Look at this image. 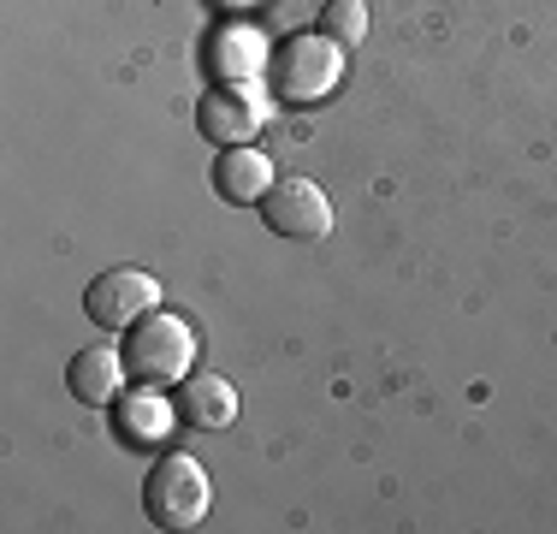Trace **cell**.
Segmentation results:
<instances>
[{
	"mask_svg": "<svg viewBox=\"0 0 557 534\" xmlns=\"http://www.w3.org/2000/svg\"><path fill=\"white\" fill-rule=\"evenodd\" d=\"M268 113H273V96H261L256 84H232V77H225L220 89H208V96L196 101V131H202L208 143H220V149H244V143L268 125Z\"/></svg>",
	"mask_w": 557,
	"mask_h": 534,
	"instance_id": "cell-5",
	"label": "cell"
},
{
	"mask_svg": "<svg viewBox=\"0 0 557 534\" xmlns=\"http://www.w3.org/2000/svg\"><path fill=\"white\" fill-rule=\"evenodd\" d=\"M273 191V160L261 149H220L214 155V196L225 203H261V196Z\"/></svg>",
	"mask_w": 557,
	"mask_h": 534,
	"instance_id": "cell-10",
	"label": "cell"
},
{
	"mask_svg": "<svg viewBox=\"0 0 557 534\" xmlns=\"http://www.w3.org/2000/svg\"><path fill=\"white\" fill-rule=\"evenodd\" d=\"M172 404L161 398V386H143V392H119L113 398V434H119V446H137V451H149V446H161V439L172 434Z\"/></svg>",
	"mask_w": 557,
	"mask_h": 534,
	"instance_id": "cell-7",
	"label": "cell"
},
{
	"mask_svg": "<svg viewBox=\"0 0 557 534\" xmlns=\"http://www.w3.org/2000/svg\"><path fill=\"white\" fill-rule=\"evenodd\" d=\"M232 416H237L232 380H220V374H184V386H178V422L184 427L220 434V427H232Z\"/></svg>",
	"mask_w": 557,
	"mask_h": 534,
	"instance_id": "cell-8",
	"label": "cell"
},
{
	"mask_svg": "<svg viewBox=\"0 0 557 534\" xmlns=\"http://www.w3.org/2000/svg\"><path fill=\"white\" fill-rule=\"evenodd\" d=\"M154 303H161V279L143 274V267H108L84 286V315L101 332H131Z\"/></svg>",
	"mask_w": 557,
	"mask_h": 534,
	"instance_id": "cell-4",
	"label": "cell"
},
{
	"mask_svg": "<svg viewBox=\"0 0 557 534\" xmlns=\"http://www.w3.org/2000/svg\"><path fill=\"white\" fill-rule=\"evenodd\" d=\"M208 475L196 458L184 451H166L149 475H143V511H149L154 529H196L208 517Z\"/></svg>",
	"mask_w": 557,
	"mask_h": 534,
	"instance_id": "cell-3",
	"label": "cell"
},
{
	"mask_svg": "<svg viewBox=\"0 0 557 534\" xmlns=\"http://www.w3.org/2000/svg\"><path fill=\"white\" fill-rule=\"evenodd\" d=\"M261 220H268L278 238L314 244V238L333 232V203H326V191L314 179H273V191L261 196Z\"/></svg>",
	"mask_w": 557,
	"mask_h": 534,
	"instance_id": "cell-6",
	"label": "cell"
},
{
	"mask_svg": "<svg viewBox=\"0 0 557 534\" xmlns=\"http://www.w3.org/2000/svg\"><path fill=\"white\" fill-rule=\"evenodd\" d=\"M190 363H196V339L178 315L149 310L125 332V368L137 386H161L166 392V386H178L184 374H190Z\"/></svg>",
	"mask_w": 557,
	"mask_h": 534,
	"instance_id": "cell-2",
	"label": "cell"
},
{
	"mask_svg": "<svg viewBox=\"0 0 557 534\" xmlns=\"http://www.w3.org/2000/svg\"><path fill=\"white\" fill-rule=\"evenodd\" d=\"M344 72V48L326 43L321 31H297L268 53V96H278L285 107H314L321 96H333Z\"/></svg>",
	"mask_w": 557,
	"mask_h": 534,
	"instance_id": "cell-1",
	"label": "cell"
},
{
	"mask_svg": "<svg viewBox=\"0 0 557 534\" xmlns=\"http://www.w3.org/2000/svg\"><path fill=\"white\" fill-rule=\"evenodd\" d=\"M321 36H326V43H338V48H356L368 36V7H362V0H326Z\"/></svg>",
	"mask_w": 557,
	"mask_h": 534,
	"instance_id": "cell-11",
	"label": "cell"
},
{
	"mask_svg": "<svg viewBox=\"0 0 557 534\" xmlns=\"http://www.w3.org/2000/svg\"><path fill=\"white\" fill-rule=\"evenodd\" d=\"M214 65H220L225 77H232V84H244V77H256L268 60H261V48H256V36H249V31H232V36H220Z\"/></svg>",
	"mask_w": 557,
	"mask_h": 534,
	"instance_id": "cell-12",
	"label": "cell"
},
{
	"mask_svg": "<svg viewBox=\"0 0 557 534\" xmlns=\"http://www.w3.org/2000/svg\"><path fill=\"white\" fill-rule=\"evenodd\" d=\"M125 351H108V344H89L65 363V386H72L77 404H113L119 386H125Z\"/></svg>",
	"mask_w": 557,
	"mask_h": 534,
	"instance_id": "cell-9",
	"label": "cell"
}]
</instances>
